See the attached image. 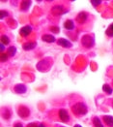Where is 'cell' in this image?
<instances>
[{"instance_id": "6da1fadb", "label": "cell", "mask_w": 113, "mask_h": 127, "mask_svg": "<svg viewBox=\"0 0 113 127\" xmlns=\"http://www.w3.org/2000/svg\"><path fill=\"white\" fill-rule=\"evenodd\" d=\"M72 113L74 115H77V116H84L87 114L88 112V108L87 106L84 104V103H76L74 104L73 106L72 107Z\"/></svg>"}, {"instance_id": "7a4b0ae2", "label": "cell", "mask_w": 113, "mask_h": 127, "mask_svg": "<svg viewBox=\"0 0 113 127\" xmlns=\"http://www.w3.org/2000/svg\"><path fill=\"white\" fill-rule=\"evenodd\" d=\"M81 44L86 49H91L95 45V39L92 35H84L81 38Z\"/></svg>"}, {"instance_id": "3957f363", "label": "cell", "mask_w": 113, "mask_h": 127, "mask_svg": "<svg viewBox=\"0 0 113 127\" xmlns=\"http://www.w3.org/2000/svg\"><path fill=\"white\" fill-rule=\"evenodd\" d=\"M38 64H39V65H44L43 67H41V68L38 69L39 71H41V72H47V71L50 69V67H51L52 60L50 59V58H45V59L41 60Z\"/></svg>"}, {"instance_id": "277c9868", "label": "cell", "mask_w": 113, "mask_h": 127, "mask_svg": "<svg viewBox=\"0 0 113 127\" xmlns=\"http://www.w3.org/2000/svg\"><path fill=\"white\" fill-rule=\"evenodd\" d=\"M68 10H65L64 6H62V5H56L51 9V13L54 16H61L63 14H66Z\"/></svg>"}, {"instance_id": "5b68a950", "label": "cell", "mask_w": 113, "mask_h": 127, "mask_svg": "<svg viewBox=\"0 0 113 127\" xmlns=\"http://www.w3.org/2000/svg\"><path fill=\"white\" fill-rule=\"evenodd\" d=\"M18 114L21 117H27L30 115V111L28 108L24 106H21L19 108V111H18Z\"/></svg>"}, {"instance_id": "8992f818", "label": "cell", "mask_w": 113, "mask_h": 127, "mask_svg": "<svg viewBox=\"0 0 113 127\" xmlns=\"http://www.w3.org/2000/svg\"><path fill=\"white\" fill-rule=\"evenodd\" d=\"M58 115H59V117H60V119H61L63 122H68L70 120V116H69L68 112L65 109H61L59 111Z\"/></svg>"}, {"instance_id": "52a82bcc", "label": "cell", "mask_w": 113, "mask_h": 127, "mask_svg": "<svg viewBox=\"0 0 113 127\" xmlns=\"http://www.w3.org/2000/svg\"><path fill=\"white\" fill-rule=\"evenodd\" d=\"M27 91V87L24 84H19L15 86V92L18 94H24Z\"/></svg>"}, {"instance_id": "ba28073f", "label": "cell", "mask_w": 113, "mask_h": 127, "mask_svg": "<svg viewBox=\"0 0 113 127\" xmlns=\"http://www.w3.org/2000/svg\"><path fill=\"white\" fill-rule=\"evenodd\" d=\"M57 44L59 45V46H61L63 48H66V49H70V48H72V44L69 40H67V39H64V38H60V39H58L57 40Z\"/></svg>"}, {"instance_id": "9c48e42d", "label": "cell", "mask_w": 113, "mask_h": 127, "mask_svg": "<svg viewBox=\"0 0 113 127\" xmlns=\"http://www.w3.org/2000/svg\"><path fill=\"white\" fill-rule=\"evenodd\" d=\"M87 18H88V14L86 12H80L77 17H76V21L79 23V24H83L85 21H87Z\"/></svg>"}, {"instance_id": "30bf717a", "label": "cell", "mask_w": 113, "mask_h": 127, "mask_svg": "<svg viewBox=\"0 0 113 127\" xmlns=\"http://www.w3.org/2000/svg\"><path fill=\"white\" fill-rule=\"evenodd\" d=\"M31 32H32V27L29 26V25H26V26L21 27V30H20V34L23 37H27Z\"/></svg>"}, {"instance_id": "8fae6325", "label": "cell", "mask_w": 113, "mask_h": 127, "mask_svg": "<svg viewBox=\"0 0 113 127\" xmlns=\"http://www.w3.org/2000/svg\"><path fill=\"white\" fill-rule=\"evenodd\" d=\"M31 4H32V0H22L21 4V10L23 12H26V11L29 10Z\"/></svg>"}, {"instance_id": "7c38bea8", "label": "cell", "mask_w": 113, "mask_h": 127, "mask_svg": "<svg viewBox=\"0 0 113 127\" xmlns=\"http://www.w3.org/2000/svg\"><path fill=\"white\" fill-rule=\"evenodd\" d=\"M42 40L44 42H46V43H54L56 41L55 37L53 35H50V34H45L42 36Z\"/></svg>"}, {"instance_id": "4fadbf2b", "label": "cell", "mask_w": 113, "mask_h": 127, "mask_svg": "<svg viewBox=\"0 0 113 127\" xmlns=\"http://www.w3.org/2000/svg\"><path fill=\"white\" fill-rule=\"evenodd\" d=\"M36 46H37V43L36 42H28V43L23 44L22 49H23L24 51H31V50L35 49V48H36Z\"/></svg>"}, {"instance_id": "5bb4252c", "label": "cell", "mask_w": 113, "mask_h": 127, "mask_svg": "<svg viewBox=\"0 0 113 127\" xmlns=\"http://www.w3.org/2000/svg\"><path fill=\"white\" fill-rule=\"evenodd\" d=\"M64 27L67 30H73L74 29V22L72 20H67L64 23Z\"/></svg>"}, {"instance_id": "9a60e30c", "label": "cell", "mask_w": 113, "mask_h": 127, "mask_svg": "<svg viewBox=\"0 0 113 127\" xmlns=\"http://www.w3.org/2000/svg\"><path fill=\"white\" fill-rule=\"evenodd\" d=\"M103 121L108 127H113V117L111 116H104Z\"/></svg>"}, {"instance_id": "2e32d148", "label": "cell", "mask_w": 113, "mask_h": 127, "mask_svg": "<svg viewBox=\"0 0 113 127\" xmlns=\"http://www.w3.org/2000/svg\"><path fill=\"white\" fill-rule=\"evenodd\" d=\"M103 92H105V93H107V94H112V88H111V86L109 85H107V84H104L103 85Z\"/></svg>"}, {"instance_id": "e0dca14e", "label": "cell", "mask_w": 113, "mask_h": 127, "mask_svg": "<svg viewBox=\"0 0 113 127\" xmlns=\"http://www.w3.org/2000/svg\"><path fill=\"white\" fill-rule=\"evenodd\" d=\"M7 53L9 54V56H15L16 53H17V48L14 47V46L9 47V49H8V51H7Z\"/></svg>"}, {"instance_id": "ac0fdd59", "label": "cell", "mask_w": 113, "mask_h": 127, "mask_svg": "<svg viewBox=\"0 0 113 127\" xmlns=\"http://www.w3.org/2000/svg\"><path fill=\"white\" fill-rule=\"evenodd\" d=\"M93 124H94V126L95 127H103V125L102 124L101 119L97 117H94V119H93Z\"/></svg>"}, {"instance_id": "d6986e66", "label": "cell", "mask_w": 113, "mask_h": 127, "mask_svg": "<svg viewBox=\"0 0 113 127\" xmlns=\"http://www.w3.org/2000/svg\"><path fill=\"white\" fill-rule=\"evenodd\" d=\"M1 43L4 44L5 46H6V45H9V43H10L9 37H8L7 35H2V36H1Z\"/></svg>"}, {"instance_id": "ffe728a7", "label": "cell", "mask_w": 113, "mask_h": 127, "mask_svg": "<svg viewBox=\"0 0 113 127\" xmlns=\"http://www.w3.org/2000/svg\"><path fill=\"white\" fill-rule=\"evenodd\" d=\"M106 35L107 36H109V37H113V23H111L108 27H107V29H106Z\"/></svg>"}, {"instance_id": "44dd1931", "label": "cell", "mask_w": 113, "mask_h": 127, "mask_svg": "<svg viewBox=\"0 0 113 127\" xmlns=\"http://www.w3.org/2000/svg\"><path fill=\"white\" fill-rule=\"evenodd\" d=\"M8 58H9V54L6 53H1V55H0V59H1V62H6L7 60H8Z\"/></svg>"}, {"instance_id": "7402d4cb", "label": "cell", "mask_w": 113, "mask_h": 127, "mask_svg": "<svg viewBox=\"0 0 113 127\" xmlns=\"http://www.w3.org/2000/svg\"><path fill=\"white\" fill-rule=\"evenodd\" d=\"M8 16H9V13H8L7 11L1 10V16H0V19H1V20H3L4 18H6V17H8Z\"/></svg>"}, {"instance_id": "603a6c76", "label": "cell", "mask_w": 113, "mask_h": 127, "mask_svg": "<svg viewBox=\"0 0 113 127\" xmlns=\"http://www.w3.org/2000/svg\"><path fill=\"white\" fill-rule=\"evenodd\" d=\"M101 3H102V0H91V4H92L94 7L99 6Z\"/></svg>"}, {"instance_id": "cb8c5ba5", "label": "cell", "mask_w": 113, "mask_h": 127, "mask_svg": "<svg viewBox=\"0 0 113 127\" xmlns=\"http://www.w3.org/2000/svg\"><path fill=\"white\" fill-rule=\"evenodd\" d=\"M50 30H51L54 34H57L58 32L60 31V28H59L58 26H51V27H50Z\"/></svg>"}, {"instance_id": "d4e9b609", "label": "cell", "mask_w": 113, "mask_h": 127, "mask_svg": "<svg viewBox=\"0 0 113 127\" xmlns=\"http://www.w3.org/2000/svg\"><path fill=\"white\" fill-rule=\"evenodd\" d=\"M27 127H39V124H37V123H35V122H31L29 123Z\"/></svg>"}, {"instance_id": "484cf974", "label": "cell", "mask_w": 113, "mask_h": 127, "mask_svg": "<svg viewBox=\"0 0 113 127\" xmlns=\"http://www.w3.org/2000/svg\"><path fill=\"white\" fill-rule=\"evenodd\" d=\"M0 50H1V53H3L4 52V50H5V45L4 44H0Z\"/></svg>"}, {"instance_id": "4316f807", "label": "cell", "mask_w": 113, "mask_h": 127, "mask_svg": "<svg viewBox=\"0 0 113 127\" xmlns=\"http://www.w3.org/2000/svg\"><path fill=\"white\" fill-rule=\"evenodd\" d=\"M14 127H23V125H22L21 123H20V122H18V123H16V124H15V126Z\"/></svg>"}, {"instance_id": "83f0119b", "label": "cell", "mask_w": 113, "mask_h": 127, "mask_svg": "<svg viewBox=\"0 0 113 127\" xmlns=\"http://www.w3.org/2000/svg\"><path fill=\"white\" fill-rule=\"evenodd\" d=\"M39 127H45V126L44 124H42V123H41V124H39Z\"/></svg>"}, {"instance_id": "f1b7e54d", "label": "cell", "mask_w": 113, "mask_h": 127, "mask_svg": "<svg viewBox=\"0 0 113 127\" xmlns=\"http://www.w3.org/2000/svg\"><path fill=\"white\" fill-rule=\"evenodd\" d=\"M73 127H81V126H80V125H78V124H76L75 126H73Z\"/></svg>"}, {"instance_id": "f546056e", "label": "cell", "mask_w": 113, "mask_h": 127, "mask_svg": "<svg viewBox=\"0 0 113 127\" xmlns=\"http://www.w3.org/2000/svg\"><path fill=\"white\" fill-rule=\"evenodd\" d=\"M1 1H2V2H6L7 0H1Z\"/></svg>"}, {"instance_id": "4dcf8cb0", "label": "cell", "mask_w": 113, "mask_h": 127, "mask_svg": "<svg viewBox=\"0 0 113 127\" xmlns=\"http://www.w3.org/2000/svg\"><path fill=\"white\" fill-rule=\"evenodd\" d=\"M46 1H48V2H51V1H53V0H46Z\"/></svg>"}, {"instance_id": "1f68e13d", "label": "cell", "mask_w": 113, "mask_h": 127, "mask_svg": "<svg viewBox=\"0 0 113 127\" xmlns=\"http://www.w3.org/2000/svg\"><path fill=\"white\" fill-rule=\"evenodd\" d=\"M37 1H39V2H41V1H42V0H37Z\"/></svg>"}, {"instance_id": "d6a6232c", "label": "cell", "mask_w": 113, "mask_h": 127, "mask_svg": "<svg viewBox=\"0 0 113 127\" xmlns=\"http://www.w3.org/2000/svg\"><path fill=\"white\" fill-rule=\"evenodd\" d=\"M70 1H75V0H70Z\"/></svg>"}, {"instance_id": "836d02e7", "label": "cell", "mask_w": 113, "mask_h": 127, "mask_svg": "<svg viewBox=\"0 0 113 127\" xmlns=\"http://www.w3.org/2000/svg\"><path fill=\"white\" fill-rule=\"evenodd\" d=\"M112 108H113V102H112Z\"/></svg>"}, {"instance_id": "e575fe53", "label": "cell", "mask_w": 113, "mask_h": 127, "mask_svg": "<svg viewBox=\"0 0 113 127\" xmlns=\"http://www.w3.org/2000/svg\"><path fill=\"white\" fill-rule=\"evenodd\" d=\"M61 127H64V126H61Z\"/></svg>"}]
</instances>
